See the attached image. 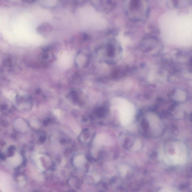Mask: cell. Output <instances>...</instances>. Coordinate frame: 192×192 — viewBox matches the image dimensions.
Masks as SVG:
<instances>
[{
	"label": "cell",
	"mask_w": 192,
	"mask_h": 192,
	"mask_svg": "<svg viewBox=\"0 0 192 192\" xmlns=\"http://www.w3.org/2000/svg\"><path fill=\"white\" fill-rule=\"evenodd\" d=\"M173 151L167 147L163 149L159 153V158L166 164L170 165H179L186 163L188 157V149L183 143L176 142L171 145Z\"/></svg>",
	"instance_id": "1"
},
{
	"label": "cell",
	"mask_w": 192,
	"mask_h": 192,
	"mask_svg": "<svg viewBox=\"0 0 192 192\" xmlns=\"http://www.w3.org/2000/svg\"><path fill=\"white\" fill-rule=\"evenodd\" d=\"M134 116L133 108L130 106L122 107L120 113V120L123 126H126L132 122Z\"/></svg>",
	"instance_id": "2"
},
{
	"label": "cell",
	"mask_w": 192,
	"mask_h": 192,
	"mask_svg": "<svg viewBox=\"0 0 192 192\" xmlns=\"http://www.w3.org/2000/svg\"><path fill=\"white\" fill-rule=\"evenodd\" d=\"M38 31L40 32L44 33V35H49L52 31V27L51 25L48 23H44L38 27Z\"/></svg>",
	"instance_id": "3"
},
{
	"label": "cell",
	"mask_w": 192,
	"mask_h": 192,
	"mask_svg": "<svg viewBox=\"0 0 192 192\" xmlns=\"http://www.w3.org/2000/svg\"><path fill=\"white\" fill-rule=\"evenodd\" d=\"M72 82L73 83L75 84L79 83L81 82V78L79 75H75L72 78Z\"/></svg>",
	"instance_id": "4"
},
{
	"label": "cell",
	"mask_w": 192,
	"mask_h": 192,
	"mask_svg": "<svg viewBox=\"0 0 192 192\" xmlns=\"http://www.w3.org/2000/svg\"><path fill=\"white\" fill-rule=\"evenodd\" d=\"M160 191H161V192H173V191H176L174 190V189L171 188H165L162 189Z\"/></svg>",
	"instance_id": "5"
},
{
	"label": "cell",
	"mask_w": 192,
	"mask_h": 192,
	"mask_svg": "<svg viewBox=\"0 0 192 192\" xmlns=\"http://www.w3.org/2000/svg\"><path fill=\"white\" fill-rule=\"evenodd\" d=\"M141 147V144H140V142H137L136 143V144L135 145L134 147L135 150H138L139 149V148H140Z\"/></svg>",
	"instance_id": "6"
},
{
	"label": "cell",
	"mask_w": 192,
	"mask_h": 192,
	"mask_svg": "<svg viewBox=\"0 0 192 192\" xmlns=\"http://www.w3.org/2000/svg\"><path fill=\"white\" fill-rule=\"evenodd\" d=\"M121 169V172L122 174H125L127 172V169L125 166H122Z\"/></svg>",
	"instance_id": "7"
},
{
	"label": "cell",
	"mask_w": 192,
	"mask_h": 192,
	"mask_svg": "<svg viewBox=\"0 0 192 192\" xmlns=\"http://www.w3.org/2000/svg\"><path fill=\"white\" fill-rule=\"evenodd\" d=\"M35 0H23L24 2L25 3H27V4H31V3H33Z\"/></svg>",
	"instance_id": "8"
}]
</instances>
